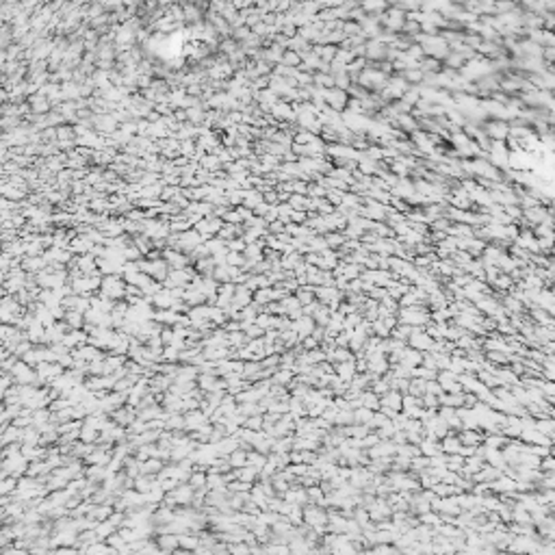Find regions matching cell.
I'll return each mask as SVG.
<instances>
[{
    "instance_id": "cell-1",
    "label": "cell",
    "mask_w": 555,
    "mask_h": 555,
    "mask_svg": "<svg viewBox=\"0 0 555 555\" xmlns=\"http://www.w3.org/2000/svg\"><path fill=\"white\" fill-rule=\"evenodd\" d=\"M536 527H538V534H540L542 538L555 540V519H553V516H547V519H542Z\"/></svg>"
},
{
    "instance_id": "cell-3",
    "label": "cell",
    "mask_w": 555,
    "mask_h": 555,
    "mask_svg": "<svg viewBox=\"0 0 555 555\" xmlns=\"http://www.w3.org/2000/svg\"><path fill=\"white\" fill-rule=\"evenodd\" d=\"M488 133H490L497 141H501V139H505L510 135V128H508V124H505V122H499V124H490V126H488Z\"/></svg>"
},
{
    "instance_id": "cell-5",
    "label": "cell",
    "mask_w": 555,
    "mask_h": 555,
    "mask_svg": "<svg viewBox=\"0 0 555 555\" xmlns=\"http://www.w3.org/2000/svg\"><path fill=\"white\" fill-rule=\"evenodd\" d=\"M499 473H494L492 469H486V471H482L480 473V480H492V477H497Z\"/></svg>"
},
{
    "instance_id": "cell-4",
    "label": "cell",
    "mask_w": 555,
    "mask_h": 555,
    "mask_svg": "<svg viewBox=\"0 0 555 555\" xmlns=\"http://www.w3.org/2000/svg\"><path fill=\"white\" fill-rule=\"evenodd\" d=\"M542 59L549 63V65H555V46H547L545 52H542Z\"/></svg>"
},
{
    "instance_id": "cell-6",
    "label": "cell",
    "mask_w": 555,
    "mask_h": 555,
    "mask_svg": "<svg viewBox=\"0 0 555 555\" xmlns=\"http://www.w3.org/2000/svg\"><path fill=\"white\" fill-rule=\"evenodd\" d=\"M553 96H555V89H553Z\"/></svg>"
},
{
    "instance_id": "cell-2",
    "label": "cell",
    "mask_w": 555,
    "mask_h": 555,
    "mask_svg": "<svg viewBox=\"0 0 555 555\" xmlns=\"http://www.w3.org/2000/svg\"><path fill=\"white\" fill-rule=\"evenodd\" d=\"M536 427L540 429L542 434H547V436H553V434H555V416H551V418H549V416H540L536 421Z\"/></svg>"
}]
</instances>
